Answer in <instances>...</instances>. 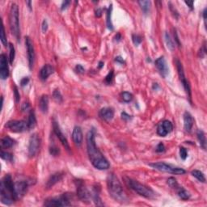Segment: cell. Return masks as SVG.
Wrapping results in <instances>:
<instances>
[{"mask_svg": "<svg viewBox=\"0 0 207 207\" xmlns=\"http://www.w3.org/2000/svg\"><path fill=\"white\" fill-rule=\"evenodd\" d=\"M54 72V68L51 65L46 64L42 67L40 71V78L42 81L46 80L49 78V76L51 75Z\"/></svg>", "mask_w": 207, "mask_h": 207, "instance_id": "d6986e66", "label": "cell"}, {"mask_svg": "<svg viewBox=\"0 0 207 207\" xmlns=\"http://www.w3.org/2000/svg\"><path fill=\"white\" fill-rule=\"evenodd\" d=\"M77 195L82 202H88L91 198V194L88 192L83 181L77 180Z\"/></svg>", "mask_w": 207, "mask_h": 207, "instance_id": "8fae6325", "label": "cell"}, {"mask_svg": "<svg viewBox=\"0 0 207 207\" xmlns=\"http://www.w3.org/2000/svg\"><path fill=\"white\" fill-rule=\"evenodd\" d=\"M37 124V119H36V115H35V112L33 110L30 111L29 116H28V129H33Z\"/></svg>", "mask_w": 207, "mask_h": 207, "instance_id": "484cf974", "label": "cell"}, {"mask_svg": "<svg viewBox=\"0 0 207 207\" xmlns=\"http://www.w3.org/2000/svg\"><path fill=\"white\" fill-rule=\"evenodd\" d=\"M173 125L172 124V122L169 121H163V122H160L157 127V133L161 137H165L172 131Z\"/></svg>", "mask_w": 207, "mask_h": 207, "instance_id": "7c38bea8", "label": "cell"}, {"mask_svg": "<svg viewBox=\"0 0 207 207\" xmlns=\"http://www.w3.org/2000/svg\"><path fill=\"white\" fill-rule=\"evenodd\" d=\"M185 3H186L188 6L189 7V8L190 9H193V1H185Z\"/></svg>", "mask_w": 207, "mask_h": 207, "instance_id": "f5cc1de1", "label": "cell"}, {"mask_svg": "<svg viewBox=\"0 0 207 207\" xmlns=\"http://www.w3.org/2000/svg\"><path fill=\"white\" fill-rule=\"evenodd\" d=\"M113 5L111 4L109 6L108 9V12H107V27H108V29L110 30H113V24H112V20H111V13H112V9H113Z\"/></svg>", "mask_w": 207, "mask_h": 207, "instance_id": "f1b7e54d", "label": "cell"}, {"mask_svg": "<svg viewBox=\"0 0 207 207\" xmlns=\"http://www.w3.org/2000/svg\"><path fill=\"white\" fill-rule=\"evenodd\" d=\"M44 205L45 206H68L71 205L69 198L67 194H63L59 198H49L45 201Z\"/></svg>", "mask_w": 207, "mask_h": 207, "instance_id": "52a82bcc", "label": "cell"}, {"mask_svg": "<svg viewBox=\"0 0 207 207\" xmlns=\"http://www.w3.org/2000/svg\"><path fill=\"white\" fill-rule=\"evenodd\" d=\"M154 64H155V67H156L159 72L163 78H165L166 76L169 74V69H168L165 58H163V57H160L158 59H156Z\"/></svg>", "mask_w": 207, "mask_h": 207, "instance_id": "9a60e30c", "label": "cell"}, {"mask_svg": "<svg viewBox=\"0 0 207 207\" xmlns=\"http://www.w3.org/2000/svg\"><path fill=\"white\" fill-rule=\"evenodd\" d=\"M1 42H2V45L4 46H7V37H6V34H5V29L4 26L3 24L2 25V28H1Z\"/></svg>", "mask_w": 207, "mask_h": 207, "instance_id": "8d00e7d4", "label": "cell"}, {"mask_svg": "<svg viewBox=\"0 0 207 207\" xmlns=\"http://www.w3.org/2000/svg\"><path fill=\"white\" fill-rule=\"evenodd\" d=\"M0 195L2 203L7 205H12L13 202L17 199L15 191V183H13L12 176L9 174L5 176L1 181Z\"/></svg>", "mask_w": 207, "mask_h": 207, "instance_id": "7a4b0ae2", "label": "cell"}, {"mask_svg": "<svg viewBox=\"0 0 207 207\" xmlns=\"http://www.w3.org/2000/svg\"><path fill=\"white\" fill-rule=\"evenodd\" d=\"M100 117L106 122H110L114 117V111L111 108H103L100 111Z\"/></svg>", "mask_w": 207, "mask_h": 207, "instance_id": "ffe728a7", "label": "cell"}, {"mask_svg": "<svg viewBox=\"0 0 207 207\" xmlns=\"http://www.w3.org/2000/svg\"><path fill=\"white\" fill-rule=\"evenodd\" d=\"M28 82H29V78H28V77H24V78H23L22 79H21L20 81V84L22 87H24V86L27 85L28 83Z\"/></svg>", "mask_w": 207, "mask_h": 207, "instance_id": "f6af8a7d", "label": "cell"}, {"mask_svg": "<svg viewBox=\"0 0 207 207\" xmlns=\"http://www.w3.org/2000/svg\"><path fill=\"white\" fill-rule=\"evenodd\" d=\"M122 100H123V101L126 102V103H129V102H130L132 100H133V95L128 92H122Z\"/></svg>", "mask_w": 207, "mask_h": 207, "instance_id": "836d02e7", "label": "cell"}, {"mask_svg": "<svg viewBox=\"0 0 207 207\" xmlns=\"http://www.w3.org/2000/svg\"><path fill=\"white\" fill-rule=\"evenodd\" d=\"M178 195L182 200H188L189 198H190V194L187 190H185L183 188H180L178 189Z\"/></svg>", "mask_w": 207, "mask_h": 207, "instance_id": "4dcf8cb0", "label": "cell"}, {"mask_svg": "<svg viewBox=\"0 0 207 207\" xmlns=\"http://www.w3.org/2000/svg\"><path fill=\"white\" fill-rule=\"evenodd\" d=\"M25 45L26 47H27V51H28V65H29L30 69H32V67H33V64H34L35 50L32 41L28 37H25Z\"/></svg>", "mask_w": 207, "mask_h": 207, "instance_id": "5bb4252c", "label": "cell"}, {"mask_svg": "<svg viewBox=\"0 0 207 207\" xmlns=\"http://www.w3.org/2000/svg\"><path fill=\"white\" fill-rule=\"evenodd\" d=\"M107 185L111 197L116 201L123 202L126 200V196L122 189V184L114 174H109L107 179Z\"/></svg>", "mask_w": 207, "mask_h": 207, "instance_id": "3957f363", "label": "cell"}, {"mask_svg": "<svg viewBox=\"0 0 207 207\" xmlns=\"http://www.w3.org/2000/svg\"><path fill=\"white\" fill-rule=\"evenodd\" d=\"M40 146H41V140L37 133H33L29 139L28 144V155L30 158L35 157L39 151Z\"/></svg>", "mask_w": 207, "mask_h": 207, "instance_id": "30bf717a", "label": "cell"}, {"mask_svg": "<svg viewBox=\"0 0 207 207\" xmlns=\"http://www.w3.org/2000/svg\"><path fill=\"white\" fill-rule=\"evenodd\" d=\"M113 71H111L106 76L105 78V81L107 83H112V81H113Z\"/></svg>", "mask_w": 207, "mask_h": 207, "instance_id": "60d3db41", "label": "cell"}, {"mask_svg": "<svg viewBox=\"0 0 207 207\" xmlns=\"http://www.w3.org/2000/svg\"><path fill=\"white\" fill-rule=\"evenodd\" d=\"M87 140V150L89 159L95 168L99 170H106L109 168V163L103 156L100 150L97 148L95 140V133L90 130L86 137Z\"/></svg>", "mask_w": 207, "mask_h": 207, "instance_id": "6da1fadb", "label": "cell"}, {"mask_svg": "<svg viewBox=\"0 0 207 207\" xmlns=\"http://www.w3.org/2000/svg\"><path fill=\"white\" fill-rule=\"evenodd\" d=\"M63 173L62 172H57L54 173L53 175L51 176L49 179L48 180V181L46 183V188L47 189H49L51 187H53L55 184H57L58 182H59L61 180L63 177Z\"/></svg>", "mask_w": 207, "mask_h": 207, "instance_id": "7402d4cb", "label": "cell"}, {"mask_svg": "<svg viewBox=\"0 0 207 207\" xmlns=\"http://www.w3.org/2000/svg\"><path fill=\"white\" fill-rule=\"evenodd\" d=\"M72 139H73V142H74V143L77 147H80L82 145L83 135L82 129L79 126H75L74 128V129H73V132H72Z\"/></svg>", "mask_w": 207, "mask_h": 207, "instance_id": "ac0fdd59", "label": "cell"}, {"mask_svg": "<svg viewBox=\"0 0 207 207\" xmlns=\"http://www.w3.org/2000/svg\"><path fill=\"white\" fill-rule=\"evenodd\" d=\"M1 158L7 161H12V159H13V156L12 154H10L7 151H1Z\"/></svg>", "mask_w": 207, "mask_h": 207, "instance_id": "e575fe53", "label": "cell"}, {"mask_svg": "<svg viewBox=\"0 0 207 207\" xmlns=\"http://www.w3.org/2000/svg\"><path fill=\"white\" fill-rule=\"evenodd\" d=\"M174 37H175V43L176 42L178 45V46H180V41H179V38H178V36H177V33H176V30L174 31Z\"/></svg>", "mask_w": 207, "mask_h": 207, "instance_id": "f907efd6", "label": "cell"}, {"mask_svg": "<svg viewBox=\"0 0 207 207\" xmlns=\"http://www.w3.org/2000/svg\"><path fill=\"white\" fill-rule=\"evenodd\" d=\"M180 158H181L183 160H185L187 157H188V152H187V150L184 147L180 148Z\"/></svg>", "mask_w": 207, "mask_h": 207, "instance_id": "f35d334b", "label": "cell"}, {"mask_svg": "<svg viewBox=\"0 0 207 207\" xmlns=\"http://www.w3.org/2000/svg\"><path fill=\"white\" fill-rule=\"evenodd\" d=\"M42 32H43V33H45L47 29H48V22H47L46 20H44L43 22H42Z\"/></svg>", "mask_w": 207, "mask_h": 207, "instance_id": "7bdbcfd3", "label": "cell"}, {"mask_svg": "<svg viewBox=\"0 0 207 207\" xmlns=\"http://www.w3.org/2000/svg\"><path fill=\"white\" fill-rule=\"evenodd\" d=\"M5 127L15 133H21L28 129V122L24 121H17V120L10 121L5 125Z\"/></svg>", "mask_w": 207, "mask_h": 207, "instance_id": "ba28073f", "label": "cell"}, {"mask_svg": "<svg viewBox=\"0 0 207 207\" xmlns=\"http://www.w3.org/2000/svg\"><path fill=\"white\" fill-rule=\"evenodd\" d=\"M70 3H71V2H70V1H64V2H62V6H61V9H62V10L67 9V7H68V6L70 5Z\"/></svg>", "mask_w": 207, "mask_h": 207, "instance_id": "bcb514c9", "label": "cell"}, {"mask_svg": "<svg viewBox=\"0 0 207 207\" xmlns=\"http://www.w3.org/2000/svg\"><path fill=\"white\" fill-rule=\"evenodd\" d=\"M9 76V68H8V62L4 53H2L0 56V78L2 80L7 79Z\"/></svg>", "mask_w": 207, "mask_h": 207, "instance_id": "4fadbf2b", "label": "cell"}, {"mask_svg": "<svg viewBox=\"0 0 207 207\" xmlns=\"http://www.w3.org/2000/svg\"><path fill=\"white\" fill-rule=\"evenodd\" d=\"M197 136H198V141H199V143H200L201 147L205 150V146H206V138H205V133H204L202 130L199 129L198 131V133H197Z\"/></svg>", "mask_w": 207, "mask_h": 207, "instance_id": "4316f807", "label": "cell"}, {"mask_svg": "<svg viewBox=\"0 0 207 207\" xmlns=\"http://www.w3.org/2000/svg\"><path fill=\"white\" fill-rule=\"evenodd\" d=\"M53 99H54V100H55L56 102H58V103H62V100H63L62 94H61V92H60V91L58 89H56L53 91Z\"/></svg>", "mask_w": 207, "mask_h": 207, "instance_id": "1f68e13d", "label": "cell"}, {"mask_svg": "<svg viewBox=\"0 0 207 207\" xmlns=\"http://www.w3.org/2000/svg\"><path fill=\"white\" fill-rule=\"evenodd\" d=\"M26 3L28 5V8H29L30 10H32V2H31V1H27Z\"/></svg>", "mask_w": 207, "mask_h": 207, "instance_id": "9f6ffc18", "label": "cell"}, {"mask_svg": "<svg viewBox=\"0 0 207 207\" xmlns=\"http://www.w3.org/2000/svg\"><path fill=\"white\" fill-rule=\"evenodd\" d=\"M30 108V105L28 103H24L22 105V110L23 111H28Z\"/></svg>", "mask_w": 207, "mask_h": 207, "instance_id": "7dc6e473", "label": "cell"}, {"mask_svg": "<svg viewBox=\"0 0 207 207\" xmlns=\"http://www.w3.org/2000/svg\"><path fill=\"white\" fill-rule=\"evenodd\" d=\"M9 24L12 33L14 35L16 40L20 42V20H19V7L16 3H12L10 9Z\"/></svg>", "mask_w": 207, "mask_h": 207, "instance_id": "5b68a950", "label": "cell"}, {"mask_svg": "<svg viewBox=\"0 0 207 207\" xmlns=\"http://www.w3.org/2000/svg\"><path fill=\"white\" fill-rule=\"evenodd\" d=\"M15 144V141L11 138L9 136H5L4 138H2V141H1V146H2V148H11L13 147V145Z\"/></svg>", "mask_w": 207, "mask_h": 207, "instance_id": "cb8c5ba5", "label": "cell"}, {"mask_svg": "<svg viewBox=\"0 0 207 207\" xmlns=\"http://www.w3.org/2000/svg\"><path fill=\"white\" fill-rule=\"evenodd\" d=\"M14 93H15V98H16V101L18 102L19 100H20V94L18 93V90H17V88H15Z\"/></svg>", "mask_w": 207, "mask_h": 207, "instance_id": "c3c4849f", "label": "cell"}, {"mask_svg": "<svg viewBox=\"0 0 207 207\" xmlns=\"http://www.w3.org/2000/svg\"><path fill=\"white\" fill-rule=\"evenodd\" d=\"M115 61L117 62H119V63H122V64H123V63H125L124 60H123V58H122V57H117V58H115Z\"/></svg>", "mask_w": 207, "mask_h": 207, "instance_id": "816d5d0a", "label": "cell"}, {"mask_svg": "<svg viewBox=\"0 0 207 207\" xmlns=\"http://www.w3.org/2000/svg\"><path fill=\"white\" fill-rule=\"evenodd\" d=\"M101 15H102V10L98 8V9L96 11V16L97 17H100V16H101Z\"/></svg>", "mask_w": 207, "mask_h": 207, "instance_id": "db71d44e", "label": "cell"}, {"mask_svg": "<svg viewBox=\"0 0 207 207\" xmlns=\"http://www.w3.org/2000/svg\"><path fill=\"white\" fill-rule=\"evenodd\" d=\"M53 131H54L55 134L57 135V137H58V139L60 140V142L62 143L63 147H64L66 148L67 151H70V146H69V143H68V141H67V139L64 136V134L62 133V130H61V129H60L59 125H58L56 122H54L53 124Z\"/></svg>", "mask_w": 207, "mask_h": 207, "instance_id": "2e32d148", "label": "cell"}, {"mask_svg": "<svg viewBox=\"0 0 207 207\" xmlns=\"http://www.w3.org/2000/svg\"><path fill=\"white\" fill-rule=\"evenodd\" d=\"M99 65H100V66H99L100 68H101V67L103 66V62H100V63H99Z\"/></svg>", "mask_w": 207, "mask_h": 207, "instance_id": "6f0895ef", "label": "cell"}, {"mask_svg": "<svg viewBox=\"0 0 207 207\" xmlns=\"http://www.w3.org/2000/svg\"><path fill=\"white\" fill-rule=\"evenodd\" d=\"M191 174H192V176H194L195 178H197V179H198L199 181L205 182V176H204V174H203V173L201 171L193 170V171H192Z\"/></svg>", "mask_w": 207, "mask_h": 207, "instance_id": "f546056e", "label": "cell"}, {"mask_svg": "<svg viewBox=\"0 0 207 207\" xmlns=\"http://www.w3.org/2000/svg\"><path fill=\"white\" fill-rule=\"evenodd\" d=\"M150 166L154 168L156 170H159L163 172L171 173V174H175V175H183L185 173V171L183 168L175 167V166L168 164V163H163V162H159V163H151Z\"/></svg>", "mask_w": 207, "mask_h": 207, "instance_id": "8992f818", "label": "cell"}, {"mask_svg": "<svg viewBox=\"0 0 207 207\" xmlns=\"http://www.w3.org/2000/svg\"><path fill=\"white\" fill-rule=\"evenodd\" d=\"M164 39H165L166 45H167V47L168 48V49H170L171 51L174 50L175 49L176 43L174 42L173 39L171 37V35L168 32H166L165 35H164Z\"/></svg>", "mask_w": 207, "mask_h": 207, "instance_id": "d4e9b609", "label": "cell"}, {"mask_svg": "<svg viewBox=\"0 0 207 207\" xmlns=\"http://www.w3.org/2000/svg\"><path fill=\"white\" fill-rule=\"evenodd\" d=\"M156 151L159 152V153L165 151V147H164V145H163V143H160L158 144V146L156 147Z\"/></svg>", "mask_w": 207, "mask_h": 207, "instance_id": "b9f144b4", "label": "cell"}, {"mask_svg": "<svg viewBox=\"0 0 207 207\" xmlns=\"http://www.w3.org/2000/svg\"><path fill=\"white\" fill-rule=\"evenodd\" d=\"M28 182L25 180H20V181L19 180L15 183V191H16L17 198H21L25 194L28 189Z\"/></svg>", "mask_w": 207, "mask_h": 207, "instance_id": "e0dca14e", "label": "cell"}, {"mask_svg": "<svg viewBox=\"0 0 207 207\" xmlns=\"http://www.w3.org/2000/svg\"><path fill=\"white\" fill-rule=\"evenodd\" d=\"M39 108L43 113L48 112L49 108V97L47 95H43L39 100Z\"/></svg>", "mask_w": 207, "mask_h": 207, "instance_id": "603a6c76", "label": "cell"}, {"mask_svg": "<svg viewBox=\"0 0 207 207\" xmlns=\"http://www.w3.org/2000/svg\"><path fill=\"white\" fill-rule=\"evenodd\" d=\"M125 183L126 184V185L129 187V189H131L132 190H133L134 192L138 193L139 195L144 197V198H152L155 196L154 192L151 188L141 184L137 180L125 177Z\"/></svg>", "mask_w": 207, "mask_h": 207, "instance_id": "277c9868", "label": "cell"}, {"mask_svg": "<svg viewBox=\"0 0 207 207\" xmlns=\"http://www.w3.org/2000/svg\"><path fill=\"white\" fill-rule=\"evenodd\" d=\"M193 118L192 115L188 112H185L184 114V128L186 132L191 131L192 128L193 126Z\"/></svg>", "mask_w": 207, "mask_h": 207, "instance_id": "44dd1931", "label": "cell"}, {"mask_svg": "<svg viewBox=\"0 0 207 207\" xmlns=\"http://www.w3.org/2000/svg\"><path fill=\"white\" fill-rule=\"evenodd\" d=\"M75 71H76V72H77V73H78V74H82V73H83V72H84V71H85V70H84V68H83L82 65L78 64V65H77V66H76Z\"/></svg>", "mask_w": 207, "mask_h": 207, "instance_id": "ee69618b", "label": "cell"}, {"mask_svg": "<svg viewBox=\"0 0 207 207\" xmlns=\"http://www.w3.org/2000/svg\"><path fill=\"white\" fill-rule=\"evenodd\" d=\"M168 184L171 187V188H172V189H177V188H179V187H178V184L177 181H176V180L173 177L168 178Z\"/></svg>", "mask_w": 207, "mask_h": 207, "instance_id": "d590c367", "label": "cell"}, {"mask_svg": "<svg viewBox=\"0 0 207 207\" xmlns=\"http://www.w3.org/2000/svg\"><path fill=\"white\" fill-rule=\"evenodd\" d=\"M122 118L123 120H125V121H128V120L130 119V116L128 115L126 113H122Z\"/></svg>", "mask_w": 207, "mask_h": 207, "instance_id": "681fc988", "label": "cell"}, {"mask_svg": "<svg viewBox=\"0 0 207 207\" xmlns=\"http://www.w3.org/2000/svg\"><path fill=\"white\" fill-rule=\"evenodd\" d=\"M121 39H122V35L120 34V33H117V35H116V37H115L116 41H117V42H120Z\"/></svg>", "mask_w": 207, "mask_h": 207, "instance_id": "11a10c76", "label": "cell"}, {"mask_svg": "<svg viewBox=\"0 0 207 207\" xmlns=\"http://www.w3.org/2000/svg\"><path fill=\"white\" fill-rule=\"evenodd\" d=\"M138 2L139 6H140L141 9L143 10V12H144V14H147L148 12H150V9H151V2L150 1H145V0L138 1Z\"/></svg>", "mask_w": 207, "mask_h": 207, "instance_id": "83f0119b", "label": "cell"}, {"mask_svg": "<svg viewBox=\"0 0 207 207\" xmlns=\"http://www.w3.org/2000/svg\"><path fill=\"white\" fill-rule=\"evenodd\" d=\"M49 152H50V154L53 156H57L59 154V149L58 147H52L49 149Z\"/></svg>", "mask_w": 207, "mask_h": 207, "instance_id": "ab89813d", "label": "cell"}, {"mask_svg": "<svg viewBox=\"0 0 207 207\" xmlns=\"http://www.w3.org/2000/svg\"><path fill=\"white\" fill-rule=\"evenodd\" d=\"M9 51H10L9 62H10V64H12V63H13V62H14L16 53H15L14 46H13V45H12V44H11V43L9 44Z\"/></svg>", "mask_w": 207, "mask_h": 207, "instance_id": "d6a6232c", "label": "cell"}, {"mask_svg": "<svg viewBox=\"0 0 207 207\" xmlns=\"http://www.w3.org/2000/svg\"><path fill=\"white\" fill-rule=\"evenodd\" d=\"M132 40H133V44L135 45L136 46L139 45L141 44V42H142V37L139 36V35H136V34H133V36H132Z\"/></svg>", "mask_w": 207, "mask_h": 207, "instance_id": "74e56055", "label": "cell"}, {"mask_svg": "<svg viewBox=\"0 0 207 207\" xmlns=\"http://www.w3.org/2000/svg\"><path fill=\"white\" fill-rule=\"evenodd\" d=\"M176 68H177L180 80L181 82L182 85H183L184 90H185V92H186L187 95H188V97H189V100H190V101H191V89H190V85L189 84V82L187 81L186 78H185V75H184L183 66H182L181 62H180L178 59L176 60Z\"/></svg>", "mask_w": 207, "mask_h": 207, "instance_id": "9c48e42d", "label": "cell"}]
</instances>
